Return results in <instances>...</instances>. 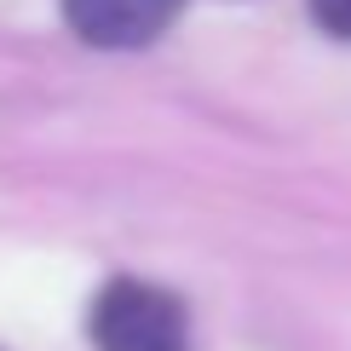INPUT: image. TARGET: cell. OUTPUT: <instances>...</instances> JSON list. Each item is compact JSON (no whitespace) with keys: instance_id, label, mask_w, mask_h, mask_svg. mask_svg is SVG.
<instances>
[{"instance_id":"cell-1","label":"cell","mask_w":351,"mask_h":351,"mask_svg":"<svg viewBox=\"0 0 351 351\" xmlns=\"http://www.w3.org/2000/svg\"><path fill=\"white\" fill-rule=\"evenodd\" d=\"M98 351H190V328H184V305L156 282L138 276H115L104 282V294L93 300L86 317Z\"/></svg>"},{"instance_id":"cell-2","label":"cell","mask_w":351,"mask_h":351,"mask_svg":"<svg viewBox=\"0 0 351 351\" xmlns=\"http://www.w3.org/2000/svg\"><path fill=\"white\" fill-rule=\"evenodd\" d=\"M179 6L184 0H64V18L86 47L133 52V47H150L179 18Z\"/></svg>"},{"instance_id":"cell-3","label":"cell","mask_w":351,"mask_h":351,"mask_svg":"<svg viewBox=\"0 0 351 351\" xmlns=\"http://www.w3.org/2000/svg\"><path fill=\"white\" fill-rule=\"evenodd\" d=\"M311 6V18L328 29V35H340V40H351V0H305Z\"/></svg>"}]
</instances>
